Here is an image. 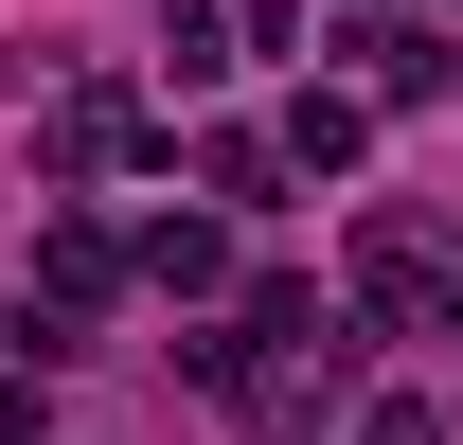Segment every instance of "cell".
I'll return each instance as SVG.
<instances>
[{"instance_id": "2", "label": "cell", "mask_w": 463, "mask_h": 445, "mask_svg": "<svg viewBox=\"0 0 463 445\" xmlns=\"http://www.w3.org/2000/svg\"><path fill=\"white\" fill-rule=\"evenodd\" d=\"M286 143H303L321 178H339V161H356V90H303V108H286Z\"/></svg>"}, {"instance_id": "3", "label": "cell", "mask_w": 463, "mask_h": 445, "mask_svg": "<svg viewBox=\"0 0 463 445\" xmlns=\"http://www.w3.org/2000/svg\"><path fill=\"white\" fill-rule=\"evenodd\" d=\"M356 445H446V410H428V392H392V410H374Z\"/></svg>"}, {"instance_id": "1", "label": "cell", "mask_w": 463, "mask_h": 445, "mask_svg": "<svg viewBox=\"0 0 463 445\" xmlns=\"http://www.w3.org/2000/svg\"><path fill=\"white\" fill-rule=\"evenodd\" d=\"M143 268H161V285H232V232H214V214H161V232H143Z\"/></svg>"}]
</instances>
